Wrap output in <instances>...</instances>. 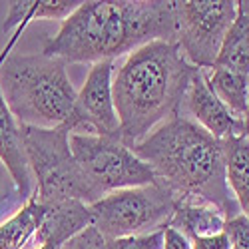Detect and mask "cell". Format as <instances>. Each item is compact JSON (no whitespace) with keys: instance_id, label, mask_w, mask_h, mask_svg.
I'll return each instance as SVG.
<instances>
[{"instance_id":"obj_22","label":"cell","mask_w":249,"mask_h":249,"mask_svg":"<svg viewBox=\"0 0 249 249\" xmlns=\"http://www.w3.org/2000/svg\"><path fill=\"white\" fill-rule=\"evenodd\" d=\"M161 249H192L190 237H185L176 227L165 225L163 227V245Z\"/></svg>"},{"instance_id":"obj_15","label":"cell","mask_w":249,"mask_h":249,"mask_svg":"<svg viewBox=\"0 0 249 249\" xmlns=\"http://www.w3.org/2000/svg\"><path fill=\"white\" fill-rule=\"evenodd\" d=\"M213 66L249 74V2L247 0L235 2V18L223 38Z\"/></svg>"},{"instance_id":"obj_8","label":"cell","mask_w":249,"mask_h":249,"mask_svg":"<svg viewBox=\"0 0 249 249\" xmlns=\"http://www.w3.org/2000/svg\"><path fill=\"white\" fill-rule=\"evenodd\" d=\"M176 44L199 70L215 64L221 42L235 18L233 0H176Z\"/></svg>"},{"instance_id":"obj_13","label":"cell","mask_w":249,"mask_h":249,"mask_svg":"<svg viewBox=\"0 0 249 249\" xmlns=\"http://www.w3.org/2000/svg\"><path fill=\"white\" fill-rule=\"evenodd\" d=\"M225 221L227 219L219 207L203 199L178 197L168 225L176 227L185 237L194 239V237H210L221 233Z\"/></svg>"},{"instance_id":"obj_10","label":"cell","mask_w":249,"mask_h":249,"mask_svg":"<svg viewBox=\"0 0 249 249\" xmlns=\"http://www.w3.org/2000/svg\"><path fill=\"white\" fill-rule=\"evenodd\" d=\"M178 114L190 118L217 140L247 134V120H239L227 110L225 104L207 86L199 68H196L190 80Z\"/></svg>"},{"instance_id":"obj_24","label":"cell","mask_w":249,"mask_h":249,"mask_svg":"<svg viewBox=\"0 0 249 249\" xmlns=\"http://www.w3.org/2000/svg\"><path fill=\"white\" fill-rule=\"evenodd\" d=\"M24 30H26V28H22V26H18V28L14 30V34L10 36V40H8V44H6V48H4L2 52H0V62H2V60H4V56H6L8 52H12V48H14V44H16V40H18V36H20V34H22Z\"/></svg>"},{"instance_id":"obj_1","label":"cell","mask_w":249,"mask_h":249,"mask_svg":"<svg viewBox=\"0 0 249 249\" xmlns=\"http://www.w3.org/2000/svg\"><path fill=\"white\" fill-rule=\"evenodd\" d=\"M176 0H90L62 22L44 52L66 64L114 60L143 44L176 42Z\"/></svg>"},{"instance_id":"obj_2","label":"cell","mask_w":249,"mask_h":249,"mask_svg":"<svg viewBox=\"0 0 249 249\" xmlns=\"http://www.w3.org/2000/svg\"><path fill=\"white\" fill-rule=\"evenodd\" d=\"M178 197L203 199L225 219L241 213L225 179L221 142L181 114H174L130 148Z\"/></svg>"},{"instance_id":"obj_11","label":"cell","mask_w":249,"mask_h":249,"mask_svg":"<svg viewBox=\"0 0 249 249\" xmlns=\"http://www.w3.org/2000/svg\"><path fill=\"white\" fill-rule=\"evenodd\" d=\"M0 161L8 170L18 196L22 199H28L34 194V190H32V174L24 150L22 130H20V124L16 122V118L10 114L2 94H0Z\"/></svg>"},{"instance_id":"obj_23","label":"cell","mask_w":249,"mask_h":249,"mask_svg":"<svg viewBox=\"0 0 249 249\" xmlns=\"http://www.w3.org/2000/svg\"><path fill=\"white\" fill-rule=\"evenodd\" d=\"M190 241H192V249H231L230 237L225 235V231L210 237H194Z\"/></svg>"},{"instance_id":"obj_16","label":"cell","mask_w":249,"mask_h":249,"mask_svg":"<svg viewBox=\"0 0 249 249\" xmlns=\"http://www.w3.org/2000/svg\"><path fill=\"white\" fill-rule=\"evenodd\" d=\"M207 86L225 104L235 118L247 120L249 112V74L233 72L227 68L213 66L210 70H201Z\"/></svg>"},{"instance_id":"obj_12","label":"cell","mask_w":249,"mask_h":249,"mask_svg":"<svg viewBox=\"0 0 249 249\" xmlns=\"http://www.w3.org/2000/svg\"><path fill=\"white\" fill-rule=\"evenodd\" d=\"M92 223H94V215L90 205L78 199L60 201L46 207V215L42 223H40L38 231L34 233V239L40 245L50 243L62 247L66 241L74 239L84 230L92 227Z\"/></svg>"},{"instance_id":"obj_14","label":"cell","mask_w":249,"mask_h":249,"mask_svg":"<svg viewBox=\"0 0 249 249\" xmlns=\"http://www.w3.org/2000/svg\"><path fill=\"white\" fill-rule=\"evenodd\" d=\"M221 142L225 179L239 205L241 213L249 212V136H230Z\"/></svg>"},{"instance_id":"obj_6","label":"cell","mask_w":249,"mask_h":249,"mask_svg":"<svg viewBox=\"0 0 249 249\" xmlns=\"http://www.w3.org/2000/svg\"><path fill=\"white\" fill-rule=\"evenodd\" d=\"M176 201L178 196L160 179L118 190L90 205L94 215L92 227L104 241L150 233V227L163 230L174 213Z\"/></svg>"},{"instance_id":"obj_21","label":"cell","mask_w":249,"mask_h":249,"mask_svg":"<svg viewBox=\"0 0 249 249\" xmlns=\"http://www.w3.org/2000/svg\"><path fill=\"white\" fill-rule=\"evenodd\" d=\"M62 249H104V239L94 227H88L74 239L66 241Z\"/></svg>"},{"instance_id":"obj_5","label":"cell","mask_w":249,"mask_h":249,"mask_svg":"<svg viewBox=\"0 0 249 249\" xmlns=\"http://www.w3.org/2000/svg\"><path fill=\"white\" fill-rule=\"evenodd\" d=\"M20 130L30 174L36 178L34 196L38 203L48 207L68 199L86 205L96 201L72 156L68 128H34L20 124Z\"/></svg>"},{"instance_id":"obj_9","label":"cell","mask_w":249,"mask_h":249,"mask_svg":"<svg viewBox=\"0 0 249 249\" xmlns=\"http://www.w3.org/2000/svg\"><path fill=\"white\" fill-rule=\"evenodd\" d=\"M112 76L114 60H102L92 64L84 86L76 94L78 126L74 134L120 140V122L112 98Z\"/></svg>"},{"instance_id":"obj_25","label":"cell","mask_w":249,"mask_h":249,"mask_svg":"<svg viewBox=\"0 0 249 249\" xmlns=\"http://www.w3.org/2000/svg\"><path fill=\"white\" fill-rule=\"evenodd\" d=\"M36 249H62V247H58V245H50V243H44V245H38Z\"/></svg>"},{"instance_id":"obj_19","label":"cell","mask_w":249,"mask_h":249,"mask_svg":"<svg viewBox=\"0 0 249 249\" xmlns=\"http://www.w3.org/2000/svg\"><path fill=\"white\" fill-rule=\"evenodd\" d=\"M161 245H163V230L104 241V249H161Z\"/></svg>"},{"instance_id":"obj_7","label":"cell","mask_w":249,"mask_h":249,"mask_svg":"<svg viewBox=\"0 0 249 249\" xmlns=\"http://www.w3.org/2000/svg\"><path fill=\"white\" fill-rule=\"evenodd\" d=\"M70 150L96 201L118 190L158 181L152 168L120 140L70 134Z\"/></svg>"},{"instance_id":"obj_17","label":"cell","mask_w":249,"mask_h":249,"mask_svg":"<svg viewBox=\"0 0 249 249\" xmlns=\"http://www.w3.org/2000/svg\"><path fill=\"white\" fill-rule=\"evenodd\" d=\"M44 215L46 207L38 203L36 196L32 194L10 219L0 223V249H24L30 239H34Z\"/></svg>"},{"instance_id":"obj_3","label":"cell","mask_w":249,"mask_h":249,"mask_svg":"<svg viewBox=\"0 0 249 249\" xmlns=\"http://www.w3.org/2000/svg\"><path fill=\"white\" fill-rule=\"evenodd\" d=\"M194 72L196 66L183 58L176 42L156 40L128 54L112 76V98L124 146L132 148L179 112Z\"/></svg>"},{"instance_id":"obj_4","label":"cell","mask_w":249,"mask_h":249,"mask_svg":"<svg viewBox=\"0 0 249 249\" xmlns=\"http://www.w3.org/2000/svg\"><path fill=\"white\" fill-rule=\"evenodd\" d=\"M0 94L22 126L76 132V90L66 62L46 54H12L0 62Z\"/></svg>"},{"instance_id":"obj_20","label":"cell","mask_w":249,"mask_h":249,"mask_svg":"<svg viewBox=\"0 0 249 249\" xmlns=\"http://www.w3.org/2000/svg\"><path fill=\"white\" fill-rule=\"evenodd\" d=\"M223 231L230 237L231 249H249V217L245 213L227 219Z\"/></svg>"},{"instance_id":"obj_18","label":"cell","mask_w":249,"mask_h":249,"mask_svg":"<svg viewBox=\"0 0 249 249\" xmlns=\"http://www.w3.org/2000/svg\"><path fill=\"white\" fill-rule=\"evenodd\" d=\"M8 14L2 24L4 32H10L18 26H28L32 20L48 18V20H64L80 6L78 0H18L8 2Z\"/></svg>"}]
</instances>
